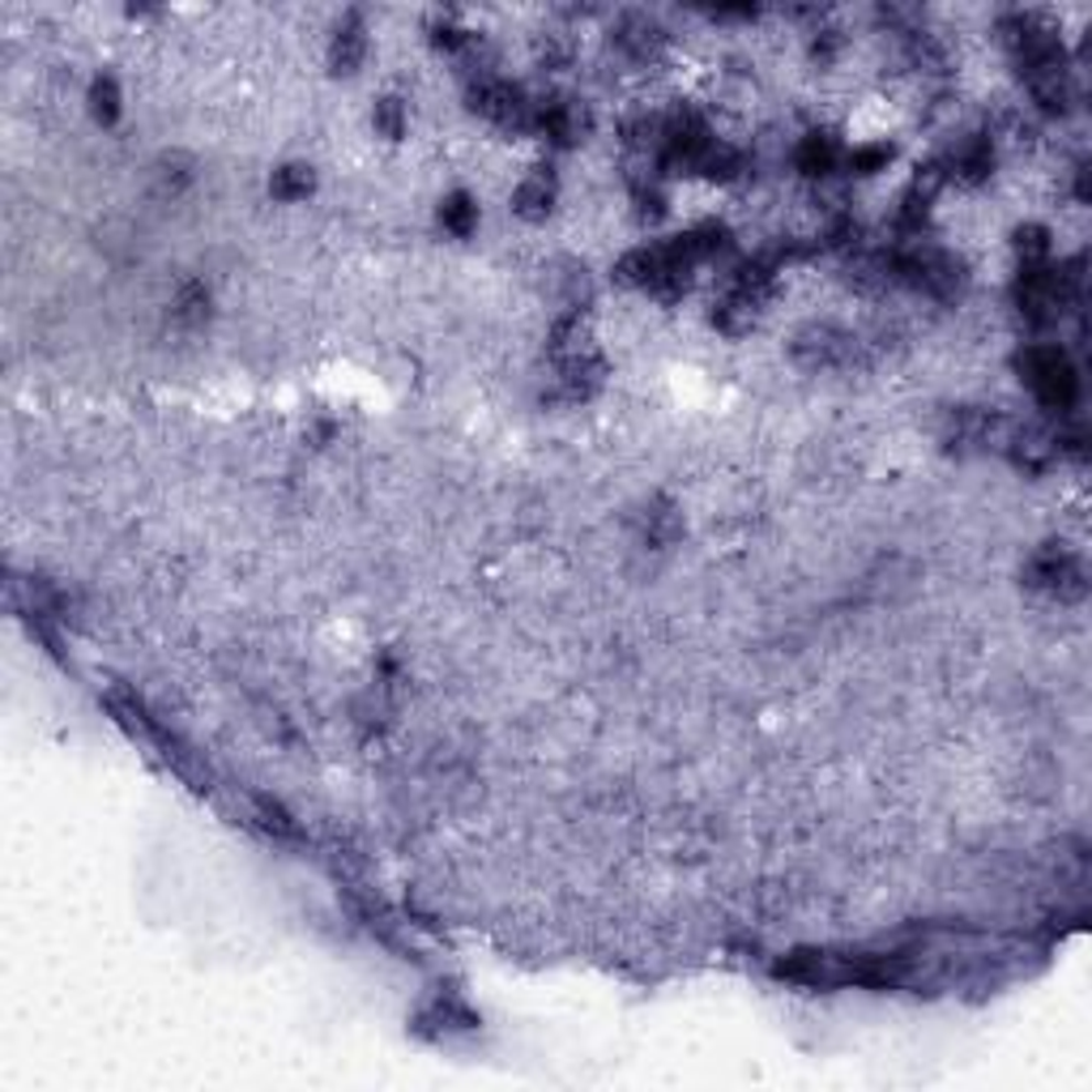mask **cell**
Segmentation results:
<instances>
[{
	"label": "cell",
	"mask_w": 1092,
	"mask_h": 1092,
	"mask_svg": "<svg viewBox=\"0 0 1092 1092\" xmlns=\"http://www.w3.org/2000/svg\"><path fill=\"white\" fill-rule=\"evenodd\" d=\"M107 708H111V713L129 726L132 735H146V739L154 742V747L162 751V760L180 772L184 781H193V790H210V772H201V760H196L193 751H189L184 742L162 726L159 717H150V713H146V705L132 696L129 687H111V692H107Z\"/></svg>",
	"instance_id": "cell-1"
},
{
	"label": "cell",
	"mask_w": 1092,
	"mask_h": 1092,
	"mask_svg": "<svg viewBox=\"0 0 1092 1092\" xmlns=\"http://www.w3.org/2000/svg\"><path fill=\"white\" fill-rule=\"evenodd\" d=\"M1016 367H1020V381L1032 388V397L1046 410L1067 415L1080 402V376H1075L1071 358L1059 346H1025L1020 358H1016Z\"/></svg>",
	"instance_id": "cell-2"
},
{
	"label": "cell",
	"mask_w": 1092,
	"mask_h": 1092,
	"mask_svg": "<svg viewBox=\"0 0 1092 1092\" xmlns=\"http://www.w3.org/2000/svg\"><path fill=\"white\" fill-rule=\"evenodd\" d=\"M470 107L486 116L491 125L513 132H529L538 129V98H529L516 82L508 77H482L470 86Z\"/></svg>",
	"instance_id": "cell-3"
},
{
	"label": "cell",
	"mask_w": 1092,
	"mask_h": 1092,
	"mask_svg": "<svg viewBox=\"0 0 1092 1092\" xmlns=\"http://www.w3.org/2000/svg\"><path fill=\"white\" fill-rule=\"evenodd\" d=\"M1025 585L1028 589L1050 593V598H1059V602H1080V598L1089 593V572H1084V564H1080L1071 550H1062V546H1041V550L1025 564Z\"/></svg>",
	"instance_id": "cell-4"
},
{
	"label": "cell",
	"mask_w": 1092,
	"mask_h": 1092,
	"mask_svg": "<svg viewBox=\"0 0 1092 1092\" xmlns=\"http://www.w3.org/2000/svg\"><path fill=\"white\" fill-rule=\"evenodd\" d=\"M794 363L806 372H833V367H849L858 354V338L836 329V324H806L790 342Z\"/></svg>",
	"instance_id": "cell-5"
},
{
	"label": "cell",
	"mask_w": 1092,
	"mask_h": 1092,
	"mask_svg": "<svg viewBox=\"0 0 1092 1092\" xmlns=\"http://www.w3.org/2000/svg\"><path fill=\"white\" fill-rule=\"evenodd\" d=\"M363 56H367V26H363L358 13H346L342 26L329 39V68L338 77H351V73H358Z\"/></svg>",
	"instance_id": "cell-6"
},
{
	"label": "cell",
	"mask_w": 1092,
	"mask_h": 1092,
	"mask_svg": "<svg viewBox=\"0 0 1092 1092\" xmlns=\"http://www.w3.org/2000/svg\"><path fill=\"white\" fill-rule=\"evenodd\" d=\"M538 132H546L555 146H572L585 132V111L572 98H538Z\"/></svg>",
	"instance_id": "cell-7"
},
{
	"label": "cell",
	"mask_w": 1092,
	"mask_h": 1092,
	"mask_svg": "<svg viewBox=\"0 0 1092 1092\" xmlns=\"http://www.w3.org/2000/svg\"><path fill=\"white\" fill-rule=\"evenodd\" d=\"M550 205H555V180H550L546 171H534V175H525V180L516 184L513 210L521 214V218L538 223V218L550 214Z\"/></svg>",
	"instance_id": "cell-8"
},
{
	"label": "cell",
	"mask_w": 1092,
	"mask_h": 1092,
	"mask_svg": "<svg viewBox=\"0 0 1092 1092\" xmlns=\"http://www.w3.org/2000/svg\"><path fill=\"white\" fill-rule=\"evenodd\" d=\"M794 162H799V171L803 175H828V171H836V162H841V146H836V137L833 132H806L803 141H799V154H794Z\"/></svg>",
	"instance_id": "cell-9"
},
{
	"label": "cell",
	"mask_w": 1092,
	"mask_h": 1092,
	"mask_svg": "<svg viewBox=\"0 0 1092 1092\" xmlns=\"http://www.w3.org/2000/svg\"><path fill=\"white\" fill-rule=\"evenodd\" d=\"M641 534L649 546H671L683 538V516L675 513L671 500H653L641 513Z\"/></svg>",
	"instance_id": "cell-10"
},
{
	"label": "cell",
	"mask_w": 1092,
	"mask_h": 1092,
	"mask_svg": "<svg viewBox=\"0 0 1092 1092\" xmlns=\"http://www.w3.org/2000/svg\"><path fill=\"white\" fill-rule=\"evenodd\" d=\"M317 189V171L308 162H287L269 175V196L274 201H308Z\"/></svg>",
	"instance_id": "cell-11"
},
{
	"label": "cell",
	"mask_w": 1092,
	"mask_h": 1092,
	"mask_svg": "<svg viewBox=\"0 0 1092 1092\" xmlns=\"http://www.w3.org/2000/svg\"><path fill=\"white\" fill-rule=\"evenodd\" d=\"M948 167H952L961 180L977 184V180H986V175H991V167H995V150H991V141H986V137H973V141H964L961 150L952 154Z\"/></svg>",
	"instance_id": "cell-12"
},
{
	"label": "cell",
	"mask_w": 1092,
	"mask_h": 1092,
	"mask_svg": "<svg viewBox=\"0 0 1092 1092\" xmlns=\"http://www.w3.org/2000/svg\"><path fill=\"white\" fill-rule=\"evenodd\" d=\"M440 226L457 235V239H465V235H474V226H479V205H474V196L470 193H449L440 201Z\"/></svg>",
	"instance_id": "cell-13"
},
{
	"label": "cell",
	"mask_w": 1092,
	"mask_h": 1092,
	"mask_svg": "<svg viewBox=\"0 0 1092 1092\" xmlns=\"http://www.w3.org/2000/svg\"><path fill=\"white\" fill-rule=\"evenodd\" d=\"M422 1025H436L431 1032H452V1028H479V1016H474L465 1003H457V998H436V1003L418 1016V1028Z\"/></svg>",
	"instance_id": "cell-14"
},
{
	"label": "cell",
	"mask_w": 1092,
	"mask_h": 1092,
	"mask_svg": "<svg viewBox=\"0 0 1092 1092\" xmlns=\"http://www.w3.org/2000/svg\"><path fill=\"white\" fill-rule=\"evenodd\" d=\"M614 43L628 47L632 56H649V52L662 43V31H657L644 13H628V18L619 22V31H614Z\"/></svg>",
	"instance_id": "cell-15"
},
{
	"label": "cell",
	"mask_w": 1092,
	"mask_h": 1092,
	"mask_svg": "<svg viewBox=\"0 0 1092 1092\" xmlns=\"http://www.w3.org/2000/svg\"><path fill=\"white\" fill-rule=\"evenodd\" d=\"M175 321L180 324H189V329H196V324H205V317H210V290L201 287V282H184L180 287V295H175Z\"/></svg>",
	"instance_id": "cell-16"
},
{
	"label": "cell",
	"mask_w": 1092,
	"mask_h": 1092,
	"mask_svg": "<svg viewBox=\"0 0 1092 1092\" xmlns=\"http://www.w3.org/2000/svg\"><path fill=\"white\" fill-rule=\"evenodd\" d=\"M90 116L98 125L120 120V86H116V77H95L90 82Z\"/></svg>",
	"instance_id": "cell-17"
},
{
	"label": "cell",
	"mask_w": 1092,
	"mask_h": 1092,
	"mask_svg": "<svg viewBox=\"0 0 1092 1092\" xmlns=\"http://www.w3.org/2000/svg\"><path fill=\"white\" fill-rule=\"evenodd\" d=\"M1016 253L1025 257V265H1041V260H1050V231L1037 223H1028L1016 231Z\"/></svg>",
	"instance_id": "cell-18"
},
{
	"label": "cell",
	"mask_w": 1092,
	"mask_h": 1092,
	"mask_svg": "<svg viewBox=\"0 0 1092 1092\" xmlns=\"http://www.w3.org/2000/svg\"><path fill=\"white\" fill-rule=\"evenodd\" d=\"M372 125H376V132L381 137H388V141H397L402 132H406V107H402V98H381L376 103V111H372Z\"/></svg>",
	"instance_id": "cell-19"
},
{
	"label": "cell",
	"mask_w": 1092,
	"mask_h": 1092,
	"mask_svg": "<svg viewBox=\"0 0 1092 1092\" xmlns=\"http://www.w3.org/2000/svg\"><path fill=\"white\" fill-rule=\"evenodd\" d=\"M845 162H849V171H854V175H875L879 167H888V162H892V146H888V141H875V146H858V150H854V154H849Z\"/></svg>",
	"instance_id": "cell-20"
},
{
	"label": "cell",
	"mask_w": 1092,
	"mask_h": 1092,
	"mask_svg": "<svg viewBox=\"0 0 1092 1092\" xmlns=\"http://www.w3.org/2000/svg\"><path fill=\"white\" fill-rule=\"evenodd\" d=\"M257 811L265 815V828H269L274 836H282V841H299V836H303V828H299V824H295V820H290L287 811L274 803V799H265V794H260Z\"/></svg>",
	"instance_id": "cell-21"
}]
</instances>
